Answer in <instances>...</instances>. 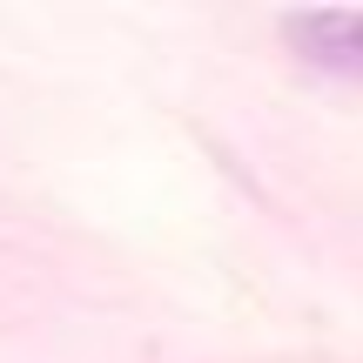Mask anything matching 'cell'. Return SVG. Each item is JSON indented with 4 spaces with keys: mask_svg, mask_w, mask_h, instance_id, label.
Listing matches in <instances>:
<instances>
[{
    "mask_svg": "<svg viewBox=\"0 0 363 363\" xmlns=\"http://www.w3.org/2000/svg\"><path fill=\"white\" fill-rule=\"evenodd\" d=\"M283 40L303 54L310 67H330V74H350L363 81V13H289L283 21Z\"/></svg>",
    "mask_w": 363,
    "mask_h": 363,
    "instance_id": "1",
    "label": "cell"
}]
</instances>
